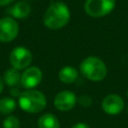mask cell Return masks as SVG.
Instances as JSON below:
<instances>
[{"label":"cell","mask_w":128,"mask_h":128,"mask_svg":"<svg viewBox=\"0 0 128 128\" xmlns=\"http://www.w3.org/2000/svg\"><path fill=\"white\" fill-rule=\"evenodd\" d=\"M70 20V11L63 2L52 3L45 11L43 16L44 25L51 30L63 28Z\"/></svg>","instance_id":"obj_1"},{"label":"cell","mask_w":128,"mask_h":128,"mask_svg":"<svg viewBox=\"0 0 128 128\" xmlns=\"http://www.w3.org/2000/svg\"><path fill=\"white\" fill-rule=\"evenodd\" d=\"M59 80L64 84H71L78 78V70L73 66H65L58 73Z\"/></svg>","instance_id":"obj_11"},{"label":"cell","mask_w":128,"mask_h":128,"mask_svg":"<svg viewBox=\"0 0 128 128\" xmlns=\"http://www.w3.org/2000/svg\"><path fill=\"white\" fill-rule=\"evenodd\" d=\"M125 103L122 97L117 94L107 95L101 103L102 110L108 115H117L124 109Z\"/></svg>","instance_id":"obj_8"},{"label":"cell","mask_w":128,"mask_h":128,"mask_svg":"<svg viewBox=\"0 0 128 128\" xmlns=\"http://www.w3.org/2000/svg\"><path fill=\"white\" fill-rule=\"evenodd\" d=\"M14 0H0V6H6L13 2Z\"/></svg>","instance_id":"obj_19"},{"label":"cell","mask_w":128,"mask_h":128,"mask_svg":"<svg viewBox=\"0 0 128 128\" xmlns=\"http://www.w3.org/2000/svg\"><path fill=\"white\" fill-rule=\"evenodd\" d=\"M81 74L94 82L102 81L107 75V67L105 63L96 56L86 57L79 65Z\"/></svg>","instance_id":"obj_2"},{"label":"cell","mask_w":128,"mask_h":128,"mask_svg":"<svg viewBox=\"0 0 128 128\" xmlns=\"http://www.w3.org/2000/svg\"><path fill=\"white\" fill-rule=\"evenodd\" d=\"M47 100L45 95L38 90H26L18 97L20 108L28 113H38L46 106Z\"/></svg>","instance_id":"obj_3"},{"label":"cell","mask_w":128,"mask_h":128,"mask_svg":"<svg viewBox=\"0 0 128 128\" xmlns=\"http://www.w3.org/2000/svg\"><path fill=\"white\" fill-rule=\"evenodd\" d=\"M9 60L13 68H16L17 70H22L30 65L32 61V54L27 48L19 46L11 51L9 55Z\"/></svg>","instance_id":"obj_5"},{"label":"cell","mask_w":128,"mask_h":128,"mask_svg":"<svg viewBox=\"0 0 128 128\" xmlns=\"http://www.w3.org/2000/svg\"><path fill=\"white\" fill-rule=\"evenodd\" d=\"M71 128H90V126H89L87 123H84V122H78V123L74 124Z\"/></svg>","instance_id":"obj_17"},{"label":"cell","mask_w":128,"mask_h":128,"mask_svg":"<svg viewBox=\"0 0 128 128\" xmlns=\"http://www.w3.org/2000/svg\"><path fill=\"white\" fill-rule=\"evenodd\" d=\"M38 128H60V123L54 114L46 113L39 117Z\"/></svg>","instance_id":"obj_12"},{"label":"cell","mask_w":128,"mask_h":128,"mask_svg":"<svg viewBox=\"0 0 128 128\" xmlns=\"http://www.w3.org/2000/svg\"><path fill=\"white\" fill-rule=\"evenodd\" d=\"M30 11H31V7L25 1H18L13 6L7 9V13L16 19L26 18L30 14Z\"/></svg>","instance_id":"obj_10"},{"label":"cell","mask_w":128,"mask_h":128,"mask_svg":"<svg viewBox=\"0 0 128 128\" xmlns=\"http://www.w3.org/2000/svg\"><path fill=\"white\" fill-rule=\"evenodd\" d=\"M42 80V71L36 67H28L24 70L21 74L20 83L26 89H33L34 87L38 86Z\"/></svg>","instance_id":"obj_7"},{"label":"cell","mask_w":128,"mask_h":128,"mask_svg":"<svg viewBox=\"0 0 128 128\" xmlns=\"http://www.w3.org/2000/svg\"><path fill=\"white\" fill-rule=\"evenodd\" d=\"M77 102V97L75 94L69 90L60 91L56 94L54 98V106L59 111H69L74 108Z\"/></svg>","instance_id":"obj_9"},{"label":"cell","mask_w":128,"mask_h":128,"mask_svg":"<svg viewBox=\"0 0 128 128\" xmlns=\"http://www.w3.org/2000/svg\"><path fill=\"white\" fill-rule=\"evenodd\" d=\"M10 94H11L12 96H17V97H19L21 93H20V91H19L18 88H16V87H12L11 90H10Z\"/></svg>","instance_id":"obj_18"},{"label":"cell","mask_w":128,"mask_h":128,"mask_svg":"<svg viewBox=\"0 0 128 128\" xmlns=\"http://www.w3.org/2000/svg\"><path fill=\"white\" fill-rule=\"evenodd\" d=\"M20 121L16 116L9 115L3 121V128H19Z\"/></svg>","instance_id":"obj_15"},{"label":"cell","mask_w":128,"mask_h":128,"mask_svg":"<svg viewBox=\"0 0 128 128\" xmlns=\"http://www.w3.org/2000/svg\"><path fill=\"white\" fill-rule=\"evenodd\" d=\"M127 97H128V90H127Z\"/></svg>","instance_id":"obj_21"},{"label":"cell","mask_w":128,"mask_h":128,"mask_svg":"<svg viewBox=\"0 0 128 128\" xmlns=\"http://www.w3.org/2000/svg\"><path fill=\"white\" fill-rule=\"evenodd\" d=\"M20 79H21V74L19 73V70H17L16 68H10L6 70L3 77L4 82L11 87H14L15 85H17L20 82Z\"/></svg>","instance_id":"obj_13"},{"label":"cell","mask_w":128,"mask_h":128,"mask_svg":"<svg viewBox=\"0 0 128 128\" xmlns=\"http://www.w3.org/2000/svg\"><path fill=\"white\" fill-rule=\"evenodd\" d=\"M115 0H86L84 10L87 15L94 18H99L112 12L115 7Z\"/></svg>","instance_id":"obj_4"},{"label":"cell","mask_w":128,"mask_h":128,"mask_svg":"<svg viewBox=\"0 0 128 128\" xmlns=\"http://www.w3.org/2000/svg\"><path fill=\"white\" fill-rule=\"evenodd\" d=\"M15 108H16V102L13 98L4 97L0 99V114L9 115L15 110Z\"/></svg>","instance_id":"obj_14"},{"label":"cell","mask_w":128,"mask_h":128,"mask_svg":"<svg viewBox=\"0 0 128 128\" xmlns=\"http://www.w3.org/2000/svg\"><path fill=\"white\" fill-rule=\"evenodd\" d=\"M77 101L83 107H88V106H90L92 104V98L90 96H88V95H81L77 99Z\"/></svg>","instance_id":"obj_16"},{"label":"cell","mask_w":128,"mask_h":128,"mask_svg":"<svg viewBox=\"0 0 128 128\" xmlns=\"http://www.w3.org/2000/svg\"><path fill=\"white\" fill-rule=\"evenodd\" d=\"M19 32L18 23L12 17L0 19V41L10 42L16 38Z\"/></svg>","instance_id":"obj_6"},{"label":"cell","mask_w":128,"mask_h":128,"mask_svg":"<svg viewBox=\"0 0 128 128\" xmlns=\"http://www.w3.org/2000/svg\"><path fill=\"white\" fill-rule=\"evenodd\" d=\"M3 87H4V80H3V78L0 76V94H1V92H2V90H3Z\"/></svg>","instance_id":"obj_20"}]
</instances>
